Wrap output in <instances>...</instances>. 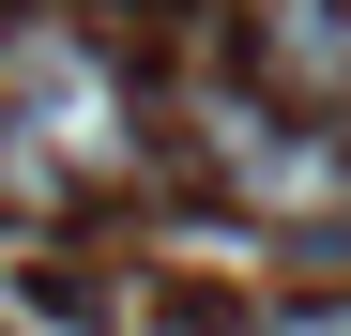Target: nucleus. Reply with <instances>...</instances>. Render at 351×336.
Here are the masks:
<instances>
[{
    "instance_id": "3",
    "label": "nucleus",
    "mask_w": 351,
    "mask_h": 336,
    "mask_svg": "<svg viewBox=\"0 0 351 336\" xmlns=\"http://www.w3.org/2000/svg\"><path fill=\"white\" fill-rule=\"evenodd\" d=\"M245 62L290 107H351V0H245Z\"/></svg>"
},
{
    "instance_id": "2",
    "label": "nucleus",
    "mask_w": 351,
    "mask_h": 336,
    "mask_svg": "<svg viewBox=\"0 0 351 336\" xmlns=\"http://www.w3.org/2000/svg\"><path fill=\"white\" fill-rule=\"evenodd\" d=\"M0 92L46 123V153H62V168H138V138H123V92H107V62H92L62 16L0 31Z\"/></svg>"
},
{
    "instance_id": "4",
    "label": "nucleus",
    "mask_w": 351,
    "mask_h": 336,
    "mask_svg": "<svg viewBox=\"0 0 351 336\" xmlns=\"http://www.w3.org/2000/svg\"><path fill=\"white\" fill-rule=\"evenodd\" d=\"M260 336H351V306H275Z\"/></svg>"
},
{
    "instance_id": "1",
    "label": "nucleus",
    "mask_w": 351,
    "mask_h": 336,
    "mask_svg": "<svg viewBox=\"0 0 351 336\" xmlns=\"http://www.w3.org/2000/svg\"><path fill=\"white\" fill-rule=\"evenodd\" d=\"M184 138H199V168L245 214H351V138L321 123V107H290V92H184Z\"/></svg>"
}]
</instances>
